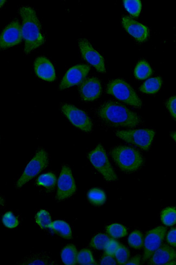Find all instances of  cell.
I'll return each instance as SVG.
<instances>
[{
	"label": "cell",
	"instance_id": "cell-21",
	"mask_svg": "<svg viewBox=\"0 0 176 265\" xmlns=\"http://www.w3.org/2000/svg\"><path fill=\"white\" fill-rule=\"evenodd\" d=\"M87 198L90 203L96 206L103 205L107 200L105 193L99 188L91 189L87 193Z\"/></svg>",
	"mask_w": 176,
	"mask_h": 265
},
{
	"label": "cell",
	"instance_id": "cell-23",
	"mask_svg": "<svg viewBox=\"0 0 176 265\" xmlns=\"http://www.w3.org/2000/svg\"><path fill=\"white\" fill-rule=\"evenodd\" d=\"M25 264H52L54 262L47 255L37 254L32 255L22 262Z\"/></svg>",
	"mask_w": 176,
	"mask_h": 265
},
{
	"label": "cell",
	"instance_id": "cell-5",
	"mask_svg": "<svg viewBox=\"0 0 176 265\" xmlns=\"http://www.w3.org/2000/svg\"><path fill=\"white\" fill-rule=\"evenodd\" d=\"M90 162L108 182H115L118 177L109 161L107 153L101 144L90 152L88 155Z\"/></svg>",
	"mask_w": 176,
	"mask_h": 265
},
{
	"label": "cell",
	"instance_id": "cell-29",
	"mask_svg": "<svg viewBox=\"0 0 176 265\" xmlns=\"http://www.w3.org/2000/svg\"><path fill=\"white\" fill-rule=\"evenodd\" d=\"M109 236L100 233L95 235L91 241V246L98 250L105 249L106 246L110 241Z\"/></svg>",
	"mask_w": 176,
	"mask_h": 265
},
{
	"label": "cell",
	"instance_id": "cell-22",
	"mask_svg": "<svg viewBox=\"0 0 176 265\" xmlns=\"http://www.w3.org/2000/svg\"><path fill=\"white\" fill-rule=\"evenodd\" d=\"M152 74V69L148 62L145 60L140 61L135 69V78L143 80L149 78Z\"/></svg>",
	"mask_w": 176,
	"mask_h": 265
},
{
	"label": "cell",
	"instance_id": "cell-33",
	"mask_svg": "<svg viewBox=\"0 0 176 265\" xmlns=\"http://www.w3.org/2000/svg\"><path fill=\"white\" fill-rule=\"evenodd\" d=\"M3 222L4 225L10 229L15 228L19 224L18 219L11 212H7L4 215Z\"/></svg>",
	"mask_w": 176,
	"mask_h": 265
},
{
	"label": "cell",
	"instance_id": "cell-1",
	"mask_svg": "<svg viewBox=\"0 0 176 265\" xmlns=\"http://www.w3.org/2000/svg\"><path fill=\"white\" fill-rule=\"evenodd\" d=\"M20 14L23 20L22 33L25 41L24 53L30 54L36 48L44 45L45 38L37 13L30 7H22Z\"/></svg>",
	"mask_w": 176,
	"mask_h": 265
},
{
	"label": "cell",
	"instance_id": "cell-16",
	"mask_svg": "<svg viewBox=\"0 0 176 265\" xmlns=\"http://www.w3.org/2000/svg\"><path fill=\"white\" fill-rule=\"evenodd\" d=\"M122 24L127 32L139 42L145 41L149 36V31L146 26L130 17H123Z\"/></svg>",
	"mask_w": 176,
	"mask_h": 265
},
{
	"label": "cell",
	"instance_id": "cell-9",
	"mask_svg": "<svg viewBox=\"0 0 176 265\" xmlns=\"http://www.w3.org/2000/svg\"><path fill=\"white\" fill-rule=\"evenodd\" d=\"M76 191V187L72 170L67 165H63L58 182L56 200L58 201L71 197Z\"/></svg>",
	"mask_w": 176,
	"mask_h": 265
},
{
	"label": "cell",
	"instance_id": "cell-19",
	"mask_svg": "<svg viewBox=\"0 0 176 265\" xmlns=\"http://www.w3.org/2000/svg\"><path fill=\"white\" fill-rule=\"evenodd\" d=\"M162 85V80L159 77L151 78L145 81L140 87V91L146 94L157 93Z\"/></svg>",
	"mask_w": 176,
	"mask_h": 265
},
{
	"label": "cell",
	"instance_id": "cell-18",
	"mask_svg": "<svg viewBox=\"0 0 176 265\" xmlns=\"http://www.w3.org/2000/svg\"><path fill=\"white\" fill-rule=\"evenodd\" d=\"M52 231L56 234L65 239H70L72 238L71 229L65 221L58 220L52 223L49 227Z\"/></svg>",
	"mask_w": 176,
	"mask_h": 265
},
{
	"label": "cell",
	"instance_id": "cell-7",
	"mask_svg": "<svg viewBox=\"0 0 176 265\" xmlns=\"http://www.w3.org/2000/svg\"><path fill=\"white\" fill-rule=\"evenodd\" d=\"M49 159L47 153L44 149H40L35 153L30 162L28 164L23 175L19 178L17 187L23 186L32 179L37 176L48 166Z\"/></svg>",
	"mask_w": 176,
	"mask_h": 265
},
{
	"label": "cell",
	"instance_id": "cell-12",
	"mask_svg": "<svg viewBox=\"0 0 176 265\" xmlns=\"http://www.w3.org/2000/svg\"><path fill=\"white\" fill-rule=\"evenodd\" d=\"M79 47L82 57L84 60L94 67L99 72L105 73L104 58L95 49L87 39H80L79 41Z\"/></svg>",
	"mask_w": 176,
	"mask_h": 265
},
{
	"label": "cell",
	"instance_id": "cell-8",
	"mask_svg": "<svg viewBox=\"0 0 176 265\" xmlns=\"http://www.w3.org/2000/svg\"><path fill=\"white\" fill-rule=\"evenodd\" d=\"M61 110L75 127L87 132L93 129V122L83 110L69 104H63Z\"/></svg>",
	"mask_w": 176,
	"mask_h": 265
},
{
	"label": "cell",
	"instance_id": "cell-14",
	"mask_svg": "<svg viewBox=\"0 0 176 265\" xmlns=\"http://www.w3.org/2000/svg\"><path fill=\"white\" fill-rule=\"evenodd\" d=\"M79 91L82 100L86 102L95 101L100 97L102 92L101 81L96 78L84 80L80 84Z\"/></svg>",
	"mask_w": 176,
	"mask_h": 265
},
{
	"label": "cell",
	"instance_id": "cell-31",
	"mask_svg": "<svg viewBox=\"0 0 176 265\" xmlns=\"http://www.w3.org/2000/svg\"><path fill=\"white\" fill-rule=\"evenodd\" d=\"M128 242L129 245L135 249H140L142 247L144 243L143 235L139 231L133 232L129 237Z\"/></svg>",
	"mask_w": 176,
	"mask_h": 265
},
{
	"label": "cell",
	"instance_id": "cell-2",
	"mask_svg": "<svg viewBox=\"0 0 176 265\" xmlns=\"http://www.w3.org/2000/svg\"><path fill=\"white\" fill-rule=\"evenodd\" d=\"M98 114L104 122L114 126L134 127L142 123L136 113L115 101L104 103Z\"/></svg>",
	"mask_w": 176,
	"mask_h": 265
},
{
	"label": "cell",
	"instance_id": "cell-11",
	"mask_svg": "<svg viewBox=\"0 0 176 265\" xmlns=\"http://www.w3.org/2000/svg\"><path fill=\"white\" fill-rule=\"evenodd\" d=\"M166 233L164 227L155 228L147 233L144 240V261L150 259L155 251L161 245Z\"/></svg>",
	"mask_w": 176,
	"mask_h": 265
},
{
	"label": "cell",
	"instance_id": "cell-24",
	"mask_svg": "<svg viewBox=\"0 0 176 265\" xmlns=\"http://www.w3.org/2000/svg\"><path fill=\"white\" fill-rule=\"evenodd\" d=\"M56 183V177L52 172L42 174L37 179V184L39 186H43L48 190H52Z\"/></svg>",
	"mask_w": 176,
	"mask_h": 265
},
{
	"label": "cell",
	"instance_id": "cell-13",
	"mask_svg": "<svg viewBox=\"0 0 176 265\" xmlns=\"http://www.w3.org/2000/svg\"><path fill=\"white\" fill-rule=\"evenodd\" d=\"M90 70L86 65H77L69 69L61 82L59 90L79 85L85 79Z\"/></svg>",
	"mask_w": 176,
	"mask_h": 265
},
{
	"label": "cell",
	"instance_id": "cell-17",
	"mask_svg": "<svg viewBox=\"0 0 176 265\" xmlns=\"http://www.w3.org/2000/svg\"><path fill=\"white\" fill-rule=\"evenodd\" d=\"M35 74L42 80L53 82L56 79L55 71L51 61L45 57L35 59L34 64Z\"/></svg>",
	"mask_w": 176,
	"mask_h": 265
},
{
	"label": "cell",
	"instance_id": "cell-20",
	"mask_svg": "<svg viewBox=\"0 0 176 265\" xmlns=\"http://www.w3.org/2000/svg\"><path fill=\"white\" fill-rule=\"evenodd\" d=\"M77 250L73 245H68L61 252V259L63 263L73 265L77 263Z\"/></svg>",
	"mask_w": 176,
	"mask_h": 265
},
{
	"label": "cell",
	"instance_id": "cell-28",
	"mask_svg": "<svg viewBox=\"0 0 176 265\" xmlns=\"http://www.w3.org/2000/svg\"><path fill=\"white\" fill-rule=\"evenodd\" d=\"M35 221L42 229L49 228L52 223L50 214L45 210H41L37 213L35 216Z\"/></svg>",
	"mask_w": 176,
	"mask_h": 265
},
{
	"label": "cell",
	"instance_id": "cell-30",
	"mask_svg": "<svg viewBox=\"0 0 176 265\" xmlns=\"http://www.w3.org/2000/svg\"><path fill=\"white\" fill-rule=\"evenodd\" d=\"M77 263L80 264H96L93 253L87 249H84L77 254Z\"/></svg>",
	"mask_w": 176,
	"mask_h": 265
},
{
	"label": "cell",
	"instance_id": "cell-10",
	"mask_svg": "<svg viewBox=\"0 0 176 265\" xmlns=\"http://www.w3.org/2000/svg\"><path fill=\"white\" fill-rule=\"evenodd\" d=\"M22 27L18 20L13 21L1 34L0 47L2 50L16 46L23 41Z\"/></svg>",
	"mask_w": 176,
	"mask_h": 265
},
{
	"label": "cell",
	"instance_id": "cell-32",
	"mask_svg": "<svg viewBox=\"0 0 176 265\" xmlns=\"http://www.w3.org/2000/svg\"><path fill=\"white\" fill-rule=\"evenodd\" d=\"M115 256L119 264H125L129 261L130 252L128 248L120 244Z\"/></svg>",
	"mask_w": 176,
	"mask_h": 265
},
{
	"label": "cell",
	"instance_id": "cell-37",
	"mask_svg": "<svg viewBox=\"0 0 176 265\" xmlns=\"http://www.w3.org/2000/svg\"><path fill=\"white\" fill-rule=\"evenodd\" d=\"M101 264H116V261L113 256L106 254L101 261Z\"/></svg>",
	"mask_w": 176,
	"mask_h": 265
},
{
	"label": "cell",
	"instance_id": "cell-6",
	"mask_svg": "<svg viewBox=\"0 0 176 265\" xmlns=\"http://www.w3.org/2000/svg\"><path fill=\"white\" fill-rule=\"evenodd\" d=\"M116 136L126 143L135 145L140 149H150L155 136V131L149 129L118 130Z\"/></svg>",
	"mask_w": 176,
	"mask_h": 265
},
{
	"label": "cell",
	"instance_id": "cell-26",
	"mask_svg": "<svg viewBox=\"0 0 176 265\" xmlns=\"http://www.w3.org/2000/svg\"><path fill=\"white\" fill-rule=\"evenodd\" d=\"M106 231L112 238L114 239L123 238L128 234L126 228L119 224H114L109 226Z\"/></svg>",
	"mask_w": 176,
	"mask_h": 265
},
{
	"label": "cell",
	"instance_id": "cell-27",
	"mask_svg": "<svg viewBox=\"0 0 176 265\" xmlns=\"http://www.w3.org/2000/svg\"><path fill=\"white\" fill-rule=\"evenodd\" d=\"M125 9L134 17H137L142 10V3L139 0H126L124 1Z\"/></svg>",
	"mask_w": 176,
	"mask_h": 265
},
{
	"label": "cell",
	"instance_id": "cell-4",
	"mask_svg": "<svg viewBox=\"0 0 176 265\" xmlns=\"http://www.w3.org/2000/svg\"><path fill=\"white\" fill-rule=\"evenodd\" d=\"M107 93L133 107L140 108L142 106V102L135 90L123 80L110 81L108 85Z\"/></svg>",
	"mask_w": 176,
	"mask_h": 265
},
{
	"label": "cell",
	"instance_id": "cell-40",
	"mask_svg": "<svg viewBox=\"0 0 176 265\" xmlns=\"http://www.w3.org/2000/svg\"><path fill=\"white\" fill-rule=\"evenodd\" d=\"M5 2H6L5 1H1V7L3 6V4L4 5L5 4Z\"/></svg>",
	"mask_w": 176,
	"mask_h": 265
},
{
	"label": "cell",
	"instance_id": "cell-38",
	"mask_svg": "<svg viewBox=\"0 0 176 265\" xmlns=\"http://www.w3.org/2000/svg\"><path fill=\"white\" fill-rule=\"evenodd\" d=\"M141 257L140 255H136L128 261L126 264L138 265L140 263Z\"/></svg>",
	"mask_w": 176,
	"mask_h": 265
},
{
	"label": "cell",
	"instance_id": "cell-34",
	"mask_svg": "<svg viewBox=\"0 0 176 265\" xmlns=\"http://www.w3.org/2000/svg\"><path fill=\"white\" fill-rule=\"evenodd\" d=\"M120 244L114 239H110L105 248V254L114 256L119 247Z\"/></svg>",
	"mask_w": 176,
	"mask_h": 265
},
{
	"label": "cell",
	"instance_id": "cell-39",
	"mask_svg": "<svg viewBox=\"0 0 176 265\" xmlns=\"http://www.w3.org/2000/svg\"><path fill=\"white\" fill-rule=\"evenodd\" d=\"M170 136L176 143V131L171 132Z\"/></svg>",
	"mask_w": 176,
	"mask_h": 265
},
{
	"label": "cell",
	"instance_id": "cell-3",
	"mask_svg": "<svg viewBox=\"0 0 176 265\" xmlns=\"http://www.w3.org/2000/svg\"><path fill=\"white\" fill-rule=\"evenodd\" d=\"M110 155L119 168L126 173L138 171L144 162L141 153L128 146H116L111 150Z\"/></svg>",
	"mask_w": 176,
	"mask_h": 265
},
{
	"label": "cell",
	"instance_id": "cell-25",
	"mask_svg": "<svg viewBox=\"0 0 176 265\" xmlns=\"http://www.w3.org/2000/svg\"><path fill=\"white\" fill-rule=\"evenodd\" d=\"M161 220L167 226H171L176 224V209L168 207L161 213Z\"/></svg>",
	"mask_w": 176,
	"mask_h": 265
},
{
	"label": "cell",
	"instance_id": "cell-35",
	"mask_svg": "<svg viewBox=\"0 0 176 265\" xmlns=\"http://www.w3.org/2000/svg\"><path fill=\"white\" fill-rule=\"evenodd\" d=\"M166 107L171 116L176 120V96H172L167 100Z\"/></svg>",
	"mask_w": 176,
	"mask_h": 265
},
{
	"label": "cell",
	"instance_id": "cell-36",
	"mask_svg": "<svg viewBox=\"0 0 176 265\" xmlns=\"http://www.w3.org/2000/svg\"><path fill=\"white\" fill-rule=\"evenodd\" d=\"M167 241L169 245L176 247V228L170 230L167 235Z\"/></svg>",
	"mask_w": 176,
	"mask_h": 265
},
{
	"label": "cell",
	"instance_id": "cell-15",
	"mask_svg": "<svg viewBox=\"0 0 176 265\" xmlns=\"http://www.w3.org/2000/svg\"><path fill=\"white\" fill-rule=\"evenodd\" d=\"M149 263L153 265H175L176 250L172 247L164 244L153 254Z\"/></svg>",
	"mask_w": 176,
	"mask_h": 265
}]
</instances>
